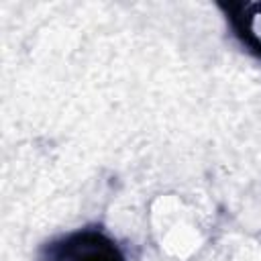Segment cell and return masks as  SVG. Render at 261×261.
<instances>
[{"instance_id": "1", "label": "cell", "mask_w": 261, "mask_h": 261, "mask_svg": "<svg viewBox=\"0 0 261 261\" xmlns=\"http://www.w3.org/2000/svg\"><path fill=\"white\" fill-rule=\"evenodd\" d=\"M55 261H124L116 247L102 234L84 232L71 237L57 249Z\"/></svg>"}]
</instances>
